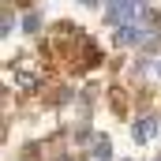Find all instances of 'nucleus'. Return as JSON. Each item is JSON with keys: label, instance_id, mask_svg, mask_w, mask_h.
<instances>
[{"label": "nucleus", "instance_id": "obj_5", "mask_svg": "<svg viewBox=\"0 0 161 161\" xmlns=\"http://www.w3.org/2000/svg\"><path fill=\"white\" fill-rule=\"evenodd\" d=\"M82 4H97V0H82Z\"/></svg>", "mask_w": 161, "mask_h": 161}, {"label": "nucleus", "instance_id": "obj_4", "mask_svg": "<svg viewBox=\"0 0 161 161\" xmlns=\"http://www.w3.org/2000/svg\"><path fill=\"white\" fill-rule=\"evenodd\" d=\"M94 154H97L101 161H109V158H113V150H109V139H97V146H94Z\"/></svg>", "mask_w": 161, "mask_h": 161}, {"label": "nucleus", "instance_id": "obj_1", "mask_svg": "<svg viewBox=\"0 0 161 161\" xmlns=\"http://www.w3.org/2000/svg\"><path fill=\"white\" fill-rule=\"evenodd\" d=\"M120 41L124 45H154V26L139 23V19H127V23H120Z\"/></svg>", "mask_w": 161, "mask_h": 161}, {"label": "nucleus", "instance_id": "obj_2", "mask_svg": "<svg viewBox=\"0 0 161 161\" xmlns=\"http://www.w3.org/2000/svg\"><path fill=\"white\" fill-rule=\"evenodd\" d=\"M105 11H109L113 23H127L142 11V0H105Z\"/></svg>", "mask_w": 161, "mask_h": 161}, {"label": "nucleus", "instance_id": "obj_3", "mask_svg": "<svg viewBox=\"0 0 161 161\" xmlns=\"http://www.w3.org/2000/svg\"><path fill=\"white\" fill-rule=\"evenodd\" d=\"M131 135H135V142H150V139L158 135V120H154V116H142V120L131 127Z\"/></svg>", "mask_w": 161, "mask_h": 161}]
</instances>
